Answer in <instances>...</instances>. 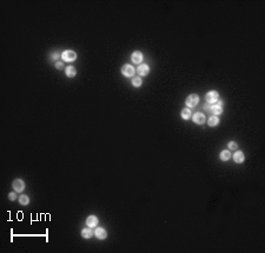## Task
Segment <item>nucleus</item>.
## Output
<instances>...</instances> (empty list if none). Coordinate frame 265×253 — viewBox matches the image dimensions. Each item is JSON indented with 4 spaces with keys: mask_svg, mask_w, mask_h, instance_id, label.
Instances as JSON below:
<instances>
[{
    "mask_svg": "<svg viewBox=\"0 0 265 253\" xmlns=\"http://www.w3.org/2000/svg\"><path fill=\"white\" fill-rule=\"evenodd\" d=\"M61 58H63L64 61L72 63V61H74V60L77 59V54H76V52L68 50V51L63 52V54H61Z\"/></svg>",
    "mask_w": 265,
    "mask_h": 253,
    "instance_id": "1",
    "label": "nucleus"
},
{
    "mask_svg": "<svg viewBox=\"0 0 265 253\" xmlns=\"http://www.w3.org/2000/svg\"><path fill=\"white\" fill-rule=\"evenodd\" d=\"M199 102V97L197 94H190L186 99V105L187 107H194Z\"/></svg>",
    "mask_w": 265,
    "mask_h": 253,
    "instance_id": "2",
    "label": "nucleus"
},
{
    "mask_svg": "<svg viewBox=\"0 0 265 253\" xmlns=\"http://www.w3.org/2000/svg\"><path fill=\"white\" fill-rule=\"evenodd\" d=\"M134 72H136V69L133 68V66H132V65L126 64V65H124L121 67V73L125 77H132V75L134 74Z\"/></svg>",
    "mask_w": 265,
    "mask_h": 253,
    "instance_id": "3",
    "label": "nucleus"
},
{
    "mask_svg": "<svg viewBox=\"0 0 265 253\" xmlns=\"http://www.w3.org/2000/svg\"><path fill=\"white\" fill-rule=\"evenodd\" d=\"M218 99H219V94L216 91H211L206 94V101L209 104H215L218 101Z\"/></svg>",
    "mask_w": 265,
    "mask_h": 253,
    "instance_id": "4",
    "label": "nucleus"
},
{
    "mask_svg": "<svg viewBox=\"0 0 265 253\" xmlns=\"http://www.w3.org/2000/svg\"><path fill=\"white\" fill-rule=\"evenodd\" d=\"M193 121L196 124H198V125H203L205 123V116L203 114V113H200V112H197V113H194L193 114Z\"/></svg>",
    "mask_w": 265,
    "mask_h": 253,
    "instance_id": "5",
    "label": "nucleus"
},
{
    "mask_svg": "<svg viewBox=\"0 0 265 253\" xmlns=\"http://www.w3.org/2000/svg\"><path fill=\"white\" fill-rule=\"evenodd\" d=\"M13 188H14V191H15V192H23V191H24V188H25V184H24V181H23V180H20V179L14 180V182H13Z\"/></svg>",
    "mask_w": 265,
    "mask_h": 253,
    "instance_id": "6",
    "label": "nucleus"
},
{
    "mask_svg": "<svg viewBox=\"0 0 265 253\" xmlns=\"http://www.w3.org/2000/svg\"><path fill=\"white\" fill-rule=\"evenodd\" d=\"M86 224H87L88 227H95L97 224H98V218H97L95 215H90L87 218Z\"/></svg>",
    "mask_w": 265,
    "mask_h": 253,
    "instance_id": "7",
    "label": "nucleus"
},
{
    "mask_svg": "<svg viewBox=\"0 0 265 253\" xmlns=\"http://www.w3.org/2000/svg\"><path fill=\"white\" fill-rule=\"evenodd\" d=\"M245 159V157H244V153L242 151H237L235 154H233V160L237 163V164H240L243 163Z\"/></svg>",
    "mask_w": 265,
    "mask_h": 253,
    "instance_id": "8",
    "label": "nucleus"
},
{
    "mask_svg": "<svg viewBox=\"0 0 265 253\" xmlns=\"http://www.w3.org/2000/svg\"><path fill=\"white\" fill-rule=\"evenodd\" d=\"M131 59H132V61H133V64H140V61L143 60V54L137 51V52H134V53L132 54Z\"/></svg>",
    "mask_w": 265,
    "mask_h": 253,
    "instance_id": "9",
    "label": "nucleus"
},
{
    "mask_svg": "<svg viewBox=\"0 0 265 253\" xmlns=\"http://www.w3.org/2000/svg\"><path fill=\"white\" fill-rule=\"evenodd\" d=\"M95 237L98 239H105L106 237H107V232H106L104 229H101V227H98L95 230Z\"/></svg>",
    "mask_w": 265,
    "mask_h": 253,
    "instance_id": "10",
    "label": "nucleus"
},
{
    "mask_svg": "<svg viewBox=\"0 0 265 253\" xmlns=\"http://www.w3.org/2000/svg\"><path fill=\"white\" fill-rule=\"evenodd\" d=\"M137 71L139 73V75H146L148 73V71H150V68H148V66L146 64H143V65H139L138 66Z\"/></svg>",
    "mask_w": 265,
    "mask_h": 253,
    "instance_id": "11",
    "label": "nucleus"
},
{
    "mask_svg": "<svg viewBox=\"0 0 265 253\" xmlns=\"http://www.w3.org/2000/svg\"><path fill=\"white\" fill-rule=\"evenodd\" d=\"M210 110H211V112L213 113L215 116H218V114H220V113L223 112L222 105H218V104H216V105H213L212 107H210Z\"/></svg>",
    "mask_w": 265,
    "mask_h": 253,
    "instance_id": "12",
    "label": "nucleus"
},
{
    "mask_svg": "<svg viewBox=\"0 0 265 253\" xmlns=\"http://www.w3.org/2000/svg\"><path fill=\"white\" fill-rule=\"evenodd\" d=\"M65 73H66V75H67V77H70V78H73V77L77 74V71H76V68H74L73 66H68V67L66 68Z\"/></svg>",
    "mask_w": 265,
    "mask_h": 253,
    "instance_id": "13",
    "label": "nucleus"
},
{
    "mask_svg": "<svg viewBox=\"0 0 265 253\" xmlns=\"http://www.w3.org/2000/svg\"><path fill=\"white\" fill-rule=\"evenodd\" d=\"M218 124H219V119H218L217 116H213V117L209 118V126L215 127V126H217Z\"/></svg>",
    "mask_w": 265,
    "mask_h": 253,
    "instance_id": "14",
    "label": "nucleus"
},
{
    "mask_svg": "<svg viewBox=\"0 0 265 253\" xmlns=\"http://www.w3.org/2000/svg\"><path fill=\"white\" fill-rule=\"evenodd\" d=\"M230 158H231V153H230V151L225 150V151H222V152H220V159H222L223 161H226V160H229Z\"/></svg>",
    "mask_w": 265,
    "mask_h": 253,
    "instance_id": "15",
    "label": "nucleus"
},
{
    "mask_svg": "<svg viewBox=\"0 0 265 253\" xmlns=\"http://www.w3.org/2000/svg\"><path fill=\"white\" fill-rule=\"evenodd\" d=\"M182 118H183L184 120L190 119V118H191V110H189V108H184V110L182 111Z\"/></svg>",
    "mask_w": 265,
    "mask_h": 253,
    "instance_id": "16",
    "label": "nucleus"
},
{
    "mask_svg": "<svg viewBox=\"0 0 265 253\" xmlns=\"http://www.w3.org/2000/svg\"><path fill=\"white\" fill-rule=\"evenodd\" d=\"M92 234H93V232H92V230H90V229H84L83 231H81V235L84 238H86V239H90L91 237H92Z\"/></svg>",
    "mask_w": 265,
    "mask_h": 253,
    "instance_id": "17",
    "label": "nucleus"
},
{
    "mask_svg": "<svg viewBox=\"0 0 265 253\" xmlns=\"http://www.w3.org/2000/svg\"><path fill=\"white\" fill-rule=\"evenodd\" d=\"M19 203H20L21 205H27V204L30 203V198H28L27 196L23 194V196H20V198H19Z\"/></svg>",
    "mask_w": 265,
    "mask_h": 253,
    "instance_id": "18",
    "label": "nucleus"
},
{
    "mask_svg": "<svg viewBox=\"0 0 265 253\" xmlns=\"http://www.w3.org/2000/svg\"><path fill=\"white\" fill-rule=\"evenodd\" d=\"M141 83H143V80H141L139 77H136V78H133V80H132V85H133V86H136V87H139V86L141 85Z\"/></svg>",
    "mask_w": 265,
    "mask_h": 253,
    "instance_id": "19",
    "label": "nucleus"
},
{
    "mask_svg": "<svg viewBox=\"0 0 265 253\" xmlns=\"http://www.w3.org/2000/svg\"><path fill=\"white\" fill-rule=\"evenodd\" d=\"M229 147H230V150H236V148H237V143H235V141H230Z\"/></svg>",
    "mask_w": 265,
    "mask_h": 253,
    "instance_id": "20",
    "label": "nucleus"
},
{
    "mask_svg": "<svg viewBox=\"0 0 265 253\" xmlns=\"http://www.w3.org/2000/svg\"><path fill=\"white\" fill-rule=\"evenodd\" d=\"M8 198H10L11 200H15V198H17V196H15V193H13V192H11L10 194H8Z\"/></svg>",
    "mask_w": 265,
    "mask_h": 253,
    "instance_id": "21",
    "label": "nucleus"
},
{
    "mask_svg": "<svg viewBox=\"0 0 265 253\" xmlns=\"http://www.w3.org/2000/svg\"><path fill=\"white\" fill-rule=\"evenodd\" d=\"M53 60H58L59 59V54H57V53H54V54H52V57H51Z\"/></svg>",
    "mask_w": 265,
    "mask_h": 253,
    "instance_id": "22",
    "label": "nucleus"
},
{
    "mask_svg": "<svg viewBox=\"0 0 265 253\" xmlns=\"http://www.w3.org/2000/svg\"><path fill=\"white\" fill-rule=\"evenodd\" d=\"M56 67H57V68H63V63H57V64H56Z\"/></svg>",
    "mask_w": 265,
    "mask_h": 253,
    "instance_id": "23",
    "label": "nucleus"
},
{
    "mask_svg": "<svg viewBox=\"0 0 265 253\" xmlns=\"http://www.w3.org/2000/svg\"><path fill=\"white\" fill-rule=\"evenodd\" d=\"M204 108H205V110H209V108H210V106H209V105H207V104H206V105L204 106Z\"/></svg>",
    "mask_w": 265,
    "mask_h": 253,
    "instance_id": "24",
    "label": "nucleus"
}]
</instances>
